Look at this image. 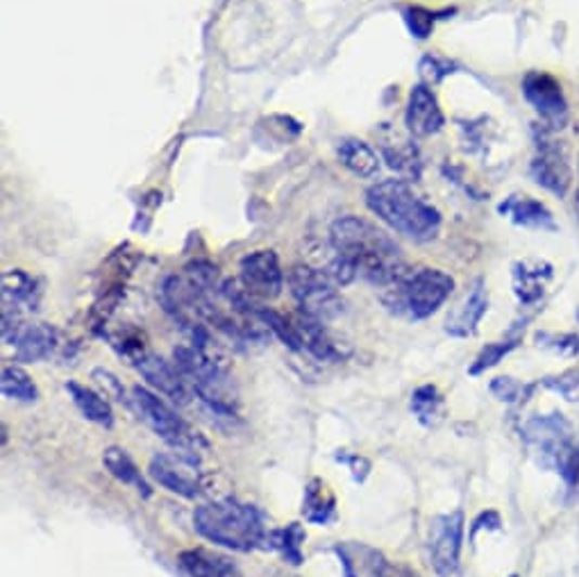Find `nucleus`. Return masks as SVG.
<instances>
[{"label": "nucleus", "mask_w": 579, "mask_h": 577, "mask_svg": "<svg viewBox=\"0 0 579 577\" xmlns=\"http://www.w3.org/2000/svg\"><path fill=\"white\" fill-rule=\"evenodd\" d=\"M149 475L159 487L182 498H198L205 489V473L201 469V457L184 450L155 452L149 464Z\"/></svg>", "instance_id": "8"}, {"label": "nucleus", "mask_w": 579, "mask_h": 577, "mask_svg": "<svg viewBox=\"0 0 579 577\" xmlns=\"http://www.w3.org/2000/svg\"><path fill=\"white\" fill-rule=\"evenodd\" d=\"M339 159L350 174L359 178H373L379 171V157L361 139H344L339 143Z\"/></svg>", "instance_id": "27"}, {"label": "nucleus", "mask_w": 579, "mask_h": 577, "mask_svg": "<svg viewBox=\"0 0 579 577\" xmlns=\"http://www.w3.org/2000/svg\"><path fill=\"white\" fill-rule=\"evenodd\" d=\"M130 398L137 416L168 446L198 457L203 450H207V441L203 439L201 432H196L182 416H178L173 407H168L157 394L143 387H132Z\"/></svg>", "instance_id": "6"}, {"label": "nucleus", "mask_w": 579, "mask_h": 577, "mask_svg": "<svg viewBox=\"0 0 579 577\" xmlns=\"http://www.w3.org/2000/svg\"><path fill=\"white\" fill-rule=\"evenodd\" d=\"M518 342H520V336L514 334V336H506L504 342H496V344H489L487 348H481V352L475 359V364L471 367V375H479L498 367L500 359L510 355L518 346Z\"/></svg>", "instance_id": "32"}, {"label": "nucleus", "mask_w": 579, "mask_h": 577, "mask_svg": "<svg viewBox=\"0 0 579 577\" xmlns=\"http://www.w3.org/2000/svg\"><path fill=\"white\" fill-rule=\"evenodd\" d=\"M512 577H518V575H512Z\"/></svg>", "instance_id": "44"}, {"label": "nucleus", "mask_w": 579, "mask_h": 577, "mask_svg": "<svg viewBox=\"0 0 579 577\" xmlns=\"http://www.w3.org/2000/svg\"><path fill=\"white\" fill-rule=\"evenodd\" d=\"M575 209H577V216H579V187H577V198H575Z\"/></svg>", "instance_id": "41"}, {"label": "nucleus", "mask_w": 579, "mask_h": 577, "mask_svg": "<svg viewBox=\"0 0 579 577\" xmlns=\"http://www.w3.org/2000/svg\"><path fill=\"white\" fill-rule=\"evenodd\" d=\"M404 21H407L409 30H412V33H414L419 39H425V37L429 35V30H432V23H434L432 14H429V12H425V10H419V8H414V10H407V12H404Z\"/></svg>", "instance_id": "37"}, {"label": "nucleus", "mask_w": 579, "mask_h": 577, "mask_svg": "<svg viewBox=\"0 0 579 577\" xmlns=\"http://www.w3.org/2000/svg\"><path fill=\"white\" fill-rule=\"evenodd\" d=\"M523 93L548 128H564L568 121V103L557 78L543 70H529L523 80Z\"/></svg>", "instance_id": "12"}, {"label": "nucleus", "mask_w": 579, "mask_h": 577, "mask_svg": "<svg viewBox=\"0 0 579 577\" xmlns=\"http://www.w3.org/2000/svg\"><path fill=\"white\" fill-rule=\"evenodd\" d=\"M537 139V157L532 162V178L539 187H543L550 194L557 198H564L572 184V171L564 149L559 141L552 137L548 126H541L535 130Z\"/></svg>", "instance_id": "9"}, {"label": "nucleus", "mask_w": 579, "mask_h": 577, "mask_svg": "<svg viewBox=\"0 0 579 577\" xmlns=\"http://www.w3.org/2000/svg\"><path fill=\"white\" fill-rule=\"evenodd\" d=\"M577 319H579V311H577Z\"/></svg>", "instance_id": "43"}, {"label": "nucleus", "mask_w": 579, "mask_h": 577, "mask_svg": "<svg viewBox=\"0 0 579 577\" xmlns=\"http://www.w3.org/2000/svg\"><path fill=\"white\" fill-rule=\"evenodd\" d=\"M305 539H307L305 527L300 523H288L286 527H282V530H271L267 548L278 550L286 564L300 566L305 562V555H303Z\"/></svg>", "instance_id": "28"}, {"label": "nucleus", "mask_w": 579, "mask_h": 577, "mask_svg": "<svg viewBox=\"0 0 579 577\" xmlns=\"http://www.w3.org/2000/svg\"><path fill=\"white\" fill-rule=\"evenodd\" d=\"M523 439L541 469L564 475L579 446L572 441V425L559 412L532 416L523 425Z\"/></svg>", "instance_id": "5"}, {"label": "nucleus", "mask_w": 579, "mask_h": 577, "mask_svg": "<svg viewBox=\"0 0 579 577\" xmlns=\"http://www.w3.org/2000/svg\"><path fill=\"white\" fill-rule=\"evenodd\" d=\"M275 577H286V575H275Z\"/></svg>", "instance_id": "42"}, {"label": "nucleus", "mask_w": 579, "mask_h": 577, "mask_svg": "<svg viewBox=\"0 0 579 577\" xmlns=\"http://www.w3.org/2000/svg\"><path fill=\"white\" fill-rule=\"evenodd\" d=\"M500 516L496 514V512H485V514H481L475 523H473V530H471V537L475 539L477 537V533L479 530H485V527H487V530H500Z\"/></svg>", "instance_id": "39"}, {"label": "nucleus", "mask_w": 579, "mask_h": 577, "mask_svg": "<svg viewBox=\"0 0 579 577\" xmlns=\"http://www.w3.org/2000/svg\"><path fill=\"white\" fill-rule=\"evenodd\" d=\"M464 541V514L452 512L437 516L429 523V560L441 577H450L460 570Z\"/></svg>", "instance_id": "10"}, {"label": "nucleus", "mask_w": 579, "mask_h": 577, "mask_svg": "<svg viewBox=\"0 0 579 577\" xmlns=\"http://www.w3.org/2000/svg\"><path fill=\"white\" fill-rule=\"evenodd\" d=\"M550 280L552 267L548 261H518L514 267V292L520 305H537L543 298Z\"/></svg>", "instance_id": "21"}, {"label": "nucleus", "mask_w": 579, "mask_h": 577, "mask_svg": "<svg viewBox=\"0 0 579 577\" xmlns=\"http://www.w3.org/2000/svg\"><path fill=\"white\" fill-rule=\"evenodd\" d=\"M454 280L441 269H407L379 288L382 305L407 321H423L450 298Z\"/></svg>", "instance_id": "4"}, {"label": "nucleus", "mask_w": 579, "mask_h": 577, "mask_svg": "<svg viewBox=\"0 0 579 577\" xmlns=\"http://www.w3.org/2000/svg\"><path fill=\"white\" fill-rule=\"evenodd\" d=\"M66 392L87 421L99 423L103 427L114 425L112 405L101 394H95L89 387H82V384H78V382H66Z\"/></svg>", "instance_id": "26"}, {"label": "nucleus", "mask_w": 579, "mask_h": 577, "mask_svg": "<svg viewBox=\"0 0 579 577\" xmlns=\"http://www.w3.org/2000/svg\"><path fill=\"white\" fill-rule=\"evenodd\" d=\"M543 387L554 394H559L568 402H579V369H570L562 375L545 377Z\"/></svg>", "instance_id": "33"}, {"label": "nucleus", "mask_w": 579, "mask_h": 577, "mask_svg": "<svg viewBox=\"0 0 579 577\" xmlns=\"http://www.w3.org/2000/svg\"><path fill=\"white\" fill-rule=\"evenodd\" d=\"M91 377H93L95 384H99V387L105 392V396L118 400L120 405L132 407V398H128L124 382H120L112 371H107V369H93V371H91Z\"/></svg>", "instance_id": "35"}, {"label": "nucleus", "mask_w": 579, "mask_h": 577, "mask_svg": "<svg viewBox=\"0 0 579 577\" xmlns=\"http://www.w3.org/2000/svg\"><path fill=\"white\" fill-rule=\"evenodd\" d=\"M178 564L189 577H244L230 557L207 548H191L180 552Z\"/></svg>", "instance_id": "19"}, {"label": "nucleus", "mask_w": 579, "mask_h": 577, "mask_svg": "<svg viewBox=\"0 0 579 577\" xmlns=\"http://www.w3.org/2000/svg\"><path fill=\"white\" fill-rule=\"evenodd\" d=\"M537 342L541 348H548L562 357H575L579 352V336L577 334H550L539 332Z\"/></svg>", "instance_id": "34"}, {"label": "nucleus", "mask_w": 579, "mask_h": 577, "mask_svg": "<svg viewBox=\"0 0 579 577\" xmlns=\"http://www.w3.org/2000/svg\"><path fill=\"white\" fill-rule=\"evenodd\" d=\"M0 389H3V396L10 400H18V402L39 400V389H37L35 380L28 375V371H23L21 367H14V364L3 367Z\"/></svg>", "instance_id": "30"}, {"label": "nucleus", "mask_w": 579, "mask_h": 577, "mask_svg": "<svg viewBox=\"0 0 579 577\" xmlns=\"http://www.w3.org/2000/svg\"><path fill=\"white\" fill-rule=\"evenodd\" d=\"M384 577H419V573L404 566V564H391L389 562V566H386V570H384Z\"/></svg>", "instance_id": "40"}, {"label": "nucleus", "mask_w": 579, "mask_h": 577, "mask_svg": "<svg viewBox=\"0 0 579 577\" xmlns=\"http://www.w3.org/2000/svg\"><path fill=\"white\" fill-rule=\"evenodd\" d=\"M288 286H292V294L300 307V315L313 321L330 323L334 319H339L346 311V300L339 292H336L339 286L307 261L296 264L292 273H288Z\"/></svg>", "instance_id": "7"}, {"label": "nucleus", "mask_w": 579, "mask_h": 577, "mask_svg": "<svg viewBox=\"0 0 579 577\" xmlns=\"http://www.w3.org/2000/svg\"><path fill=\"white\" fill-rule=\"evenodd\" d=\"M103 464L118 479V483H124V485L132 487L139 496H143V498H151L153 496V489L146 483V477L141 475L139 466L132 462V457L124 448L110 446L103 452Z\"/></svg>", "instance_id": "23"}, {"label": "nucleus", "mask_w": 579, "mask_h": 577, "mask_svg": "<svg viewBox=\"0 0 579 577\" xmlns=\"http://www.w3.org/2000/svg\"><path fill=\"white\" fill-rule=\"evenodd\" d=\"M382 155L389 162L394 171H398L407 180H416L421 176V155L409 139L391 137L382 141Z\"/></svg>", "instance_id": "25"}, {"label": "nucleus", "mask_w": 579, "mask_h": 577, "mask_svg": "<svg viewBox=\"0 0 579 577\" xmlns=\"http://www.w3.org/2000/svg\"><path fill=\"white\" fill-rule=\"evenodd\" d=\"M489 311V294L485 280H475L464 300L456 305L446 319V332L456 339H468L479 328V321Z\"/></svg>", "instance_id": "16"}, {"label": "nucleus", "mask_w": 579, "mask_h": 577, "mask_svg": "<svg viewBox=\"0 0 579 577\" xmlns=\"http://www.w3.org/2000/svg\"><path fill=\"white\" fill-rule=\"evenodd\" d=\"M366 205L398 234L412 242H432L441 230L439 209L421 198L407 180H382L366 191Z\"/></svg>", "instance_id": "2"}, {"label": "nucleus", "mask_w": 579, "mask_h": 577, "mask_svg": "<svg viewBox=\"0 0 579 577\" xmlns=\"http://www.w3.org/2000/svg\"><path fill=\"white\" fill-rule=\"evenodd\" d=\"M241 286L253 300H275L284 288V273L273 251H255L241 259Z\"/></svg>", "instance_id": "11"}, {"label": "nucleus", "mask_w": 579, "mask_h": 577, "mask_svg": "<svg viewBox=\"0 0 579 577\" xmlns=\"http://www.w3.org/2000/svg\"><path fill=\"white\" fill-rule=\"evenodd\" d=\"M10 346H14L18 362L28 364L57 357L60 350L64 348L60 332L48 323H26L16 332Z\"/></svg>", "instance_id": "15"}, {"label": "nucleus", "mask_w": 579, "mask_h": 577, "mask_svg": "<svg viewBox=\"0 0 579 577\" xmlns=\"http://www.w3.org/2000/svg\"><path fill=\"white\" fill-rule=\"evenodd\" d=\"M537 389V384H527V382H518L514 377H496L491 382V394L506 405H520L527 398H532Z\"/></svg>", "instance_id": "31"}, {"label": "nucleus", "mask_w": 579, "mask_h": 577, "mask_svg": "<svg viewBox=\"0 0 579 577\" xmlns=\"http://www.w3.org/2000/svg\"><path fill=\"white\" fill-rule=\"evenodd\" d=\"M137 371L164 398H168L176 405H186L189 402L191 389H189L186 380L182 377V373L178 371V367L173 362H166L164 357L146 352L137 362Z\"/></svg>", "instance_id": "14"}, {"label": "nucleus", "mask_w": 579, "mask_h": 577, "mask_svg": "<svg viewBox=\"0 0 579 577\" xmlns=\"http://www.w3.org/2000/svg\"><path fill=\"white\" fill-rule=\"evenodd\" d=\"M294 321H296L300 350L309 352L311 357H317L319 362H344V359L352 352L346 342H342L339 336H334L327 330V323L313 321L305 315H298Z\"/></svg>", "instance_id": "13"}, {"label": "nucleus", "mask_w": 579, "mask_h": 577, "mask_svg": "<svg viewBox=\"0 0 579 577\" xmlns=\"http://www.w3.org/2000/svg\"><path fill=\"white\" fill-rule=\"evenodd\" d=\"M446 124V116L439 107L437 95L427 85H416L409 93L407 105V128L416 137L437 134Z\"/></svg>", "instance_id": "17"}, {"label": "nucleus", "mask_w": 579, "mask_h": 577, "mask_svg": "<svg viewBox=\"0 0 579 577\" xmlns=\"http://www.w3.org/2000/svg\"><path fill=\"white\" fill-rule=\"evenodd\" d=\"M330 244L350 264L357 275L377 288L394 282L409 269L394 239L361 216L350 214L336 219L330 230Z\"/></svg>", "instance_id": "1"}, {"label": "nucleus", "mask_w": 579, "mask_h": 577, "mask_svg": "<svg viewBox=\"0 0 579 577\" xmlns=\"http://www.w3.org/2000/svg\"><path fill=\"white\" fill-rule=\"evenodd\" d=\"M421 78H423V85H437L439 80H443L448 74H450V64L443 62L441 57L437 55H427L421 60Z\"/></svg>", "instance_id": "36"}, {"label": "nucleus", "mask_w": 579, "mask_h": 577, "mask_svg": "<svg viewBox=\"0 0 579 577\" xmlns=\"http://www.w3.org/2000/svg\"><path fill=\"white\" fill-rule=\"evenodd\" d=\"M41 288L35 278L18 269L5 271L3 275V311L23 317V311H35L39 307Z\"/></svg>", "instance_id": "20"}, {"label": "nucleus", "mask_w": 579, "mask_h": 577, "mask_svg": "<svg viewBox=\"0 0 579 577\" xmlns=\"http://www.w3.org/2000/svg\"><path fill=\"white\" fill-rule=\"evenodd\" d=\"M334 552L346 577H384V570L389 566L377 548L361 541H339L334 546Z\"/></svg>", "instance_id": "18"}, {"label": "nucleus", "mask_w": 579, "mask_h": 577, "mask_svg": "<svg viewBox=\"0 0 579 577\" xmlns=\"http://www.w3.org/2000/svg\"><path fill=\"white\" fill-rule=\"evenodd\" d=\"M500 214L510 216L516 226L532 228V230H557V223L552 219V211L532 196H510L500 205Z\"/></svg>", "instance_id": "22"}, {"label": "nucleus", "mask_w": 579, "mask_h": 577, "mask_svg": "<svg viewBox=\"0 0 579 577\" xmlns=\"http://www.w3.org/2000/svg\"><path fill=\"white\" fill-rule=\"evenodd\" d=\"M409 407H412L414 416L425 427H434V425H437L443 419V414H446L443 396L439 394L437 387H432V384H423V387H419L412 394V402H409Z\"/></svg>", "instance_id": "29"}, {"label": "nucleus", "mask_w": 579, "mask_h": 577, "mask_svg": "<svg viewBox=\"0 0 579 577\" xmlns=\"http://www.w3.org/2000/svg\"><path fill=\"white\" fill-rule=\"evenodd\" d=\"M336 514V498L327 483H323L321 477H313L311 483L305 487L303 496V516L305 521L313 525H327Z\"/></svg>", "instance_id": "24"}, {"label": "nucleus", "mask_w": 579, "mask_h": 577, "mask_svg": "<svg viewBox=\"0 0 579 577\" xmlns=\"http://www.w3.org/2000/svg\"><path fill=\"white\" fill-rule=\"evenodd\" d=\"M193 525H196V533L203 539L236 552L267 548L271 535V530H267V525H263L261 514L253 504L232 498L201 504V508L193 512Z\"/></svg>", "instance_id": "3"}, {"label": "nucleus", "mask_w": 579, "mask_h": 577, "mask_svg": "<svg viewBox=\"0 0 579 577\" xmlns=\"http://www.w3.org/2000/svg\"><path fill=\"white\" fill-rule=\"evenodd\" d=\"M339 462L348 464V469L352 471V477L357 479V483H364L369 471H371V464L366 457H361V454H339Z\"/></svg>", "instance_id": "38"}]
</instances>
